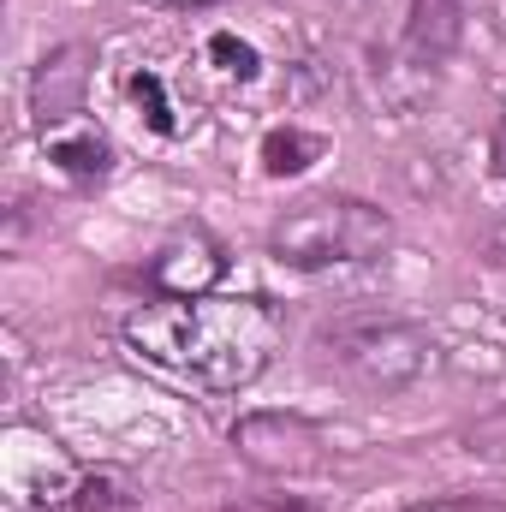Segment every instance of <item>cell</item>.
Returning <instances> with one entry per match:
<instances>
[{
	"mask_svg": "<svg viewBox=\"0 0 506 512\" xmlns=\"http://www.w3.org/2000/svg\"><path fill=\"white\" fill-rule=\"evenodd\" d=\"M126 346L203 393H239L268 376L286 322L268 298H155L126 316Z\"/></svg>",
	"mask_w": 506,
	"mask_h": 512,
	"instance_id": "cell-1",
	"label": "cell"
},
{
	"mask_svg": "<svg viewBox=\"0 0 506 512\" xmlns=\"http://www.w3.org/2000/svg\"><path fill=\"white\" fill-rule=\"evenodd\" d=\"M268 251L292 268L381 262L393 251V215L364 197H304L268 227Z\"/></svg>",
	"mask_w": 506,
	"mask_h": 512,
	"instance_id": "cell-2",
	"label": "cell"
},
{
	"mask_svg": "<svg viewBox=\"0 0 506 512\" xmlns=\"http://www.w3.org/2000/svg\"><path fill=\"white\" fill-rule=\"evenodd\" d=\"M328 358L340 364V376L364 393H405L435 370V340L417 328V322H399V316H352V322H334L322 334Z\"/></svg>",
	"mask_w": 506,
	"mask_h": 512,
	"instance_id": "cell-3",
	"label": "cell"
},
{
	"mask_svg": "<svg viewBox=\"0 0 506 512\" xmlns=\"http://www.w3.org/2000/svg\"><path fill=\"white\" fill-rule=\"evenodd\" d=\"M233 447L262 477H316V471L334 465L328 435L310 417H298V411H251V417H239L233 423Z\"/></svg>",
	"mask_w": 506,
	"mask_h": 512,
	"instance_id": "cell-4",
	"label": "cell"
},
{
	"mask_svg": "<svg viewBox=\"0 0 506 512\" xmlns=\"http://www.w3.org/2000/svg\"><path fill=\"white\" fill-rule=\"evenodd\" d=\"M221 274H227V251L203 227L173 233L161 251L149 256V280H155L161 298H209Z\"/></svg>",
	"mask_w": 506,
	"mask_h": 512,
	"instance_id": "cell-5",
	"label": "cell"
},
{
	"mask_svg": "<svg viewBox=\"0 0 506 512\" xmlns=\"http://www.w3.org/2000/svg\"><path fill=\"white\" fill-rule=\"evenodd\" d=\"M84 90H90V48L84 42H66L54 54H42L36 78H30V114L42 137L60 131L72 114H84Z\"/></svg>",
	"mask_w": 506,
	"mask_h": 512,
	"instance_id": "cell-6",
	"label": "cell"
},
{
	"mask_svg": "<svg viewBox=\"0 0 506 512\" xmlns=\"http://www.w3.org/2000/svg\"><path fill=\"white\" fill-rule=\"evenodd\" d=\"M465 42V0H411V18H405V48L417 66H441L453 48Z\"/></svg>",
	"mask_w": 506,
	"mask_h": 512,
	"instance_id": "cell-7",
	"label": "cell"
},
{
	"mask_svg": "<svg viewBox=\"0 0 506 512\" xmlns=\"http://www.w3.org/2000/svg\"><path fill=\"white\" fill-rule=\"evenodd\" d=\"M48 161H60V173H72V179L96 185V179H108L114 149L102 131H48Z\"/></svg>",
	"mask_w": 506,
	"mask_h": 512,
	"instance_id": "cell-8",
	"label": "cell"
},
{
	"mask_svg": "<svg viewBox=\"0 0 506 512\" xmlns=\"http://www.w3.org/2000/svg\"><path fill=\"white\" fill-rule=\"evenodd\" d=\"M328 155V143L316 137V131H298V126H274L262 137V173H274V179H286V173H304L310 161H322Z\"/></svg>",
	"mask_w": 506,
	"mask_h": 512,
	"instance_id": "cell-9",
	"label": "cell"
},
{
	"mask_svg": "<svg viewBox=\"0 0 506 512\" xmlns=\"http://www.w3.org/2000/svg\"><path fill=\"white\" fill-rule=\"evenodd\" d=\"M465 453H477V459H506V405L483 411V417L465 429Z\"/></svg>",
	"mask_w": 506,
	"mask_h": 512,
	"instance_id": "cell-10",
	"label": "cell"
},
{
	"mask_svg": "<svg viewBox=\"0 0 506 512\" xmlns=\"http://www.w3.org/2000/svg\"><path fill=\"white\" fill-rule=\"evenodd\" d=\"M131 102L149 114V126L161 131V137L173 131V108H167V96H161V78H155V72H137V78H131Z\"/></svg>",
	"mask_w": 506,
	"mask_h": 512,
	"instance_id": "cell-11",
	"label": "cell"
},
{
	"mask_svg": "<svg viewBox=\"0 0 506 512\" xmlns=\"http://www.w3.org/2000/svg\"><path fill=\"white\" fill-rule=\"evenodd\" d=\"M209 54L221 60V72H233V78H256V48L251 42H239V36H209Z\"/></svg>",
	"mask_w": 506,
	"mask_h": 512,
	"instance_id": "cell-12",
	"label": "cell"
},
{
	"mask_svg": "<svg viewBox=\"0 0 506 512\" xmlns=\"http://www.w3.org/2000/svg\"><path fill=\"white\" fill-rule=\"evenodd\" d=\"M411 512H506V501H489V495H453V501H423Z\"/></svg>",
	"mask_w": 506,
	"mask_h": 512,
	"instance_id": "cell-13",
	"label": "cell"
},
{
	"mask_svg": "<svg viewBox=\"0 0 506 512\" xmlns=\"http://www.w3.org/2000/svg\"><path fill=\"white\" fill-rule=\"evenodd\" d=\"M483 251L495 256V262H506V215H501V221H489V233H483Z\"/></svg>",
	"mask_w": 506,
	"mask_h": 512,
	"instance_id": "cell-14",
	"label": "cell"
},
{
	"mask_svg": "<svg viewBox=\"0 0 506 512\" xmlns=\"http://www.w3.org/2000/svg\"><path fill=\"white\" fill-rule=\"evenodd\" d=\"M227 512H304V507H286V501H245V507H227Z\"/></svg>",
	"mask_w": 506,
	"mask_h": 512,
	"instance_id": "cell-15",
	"label": "cell"
},
{
	"mask_svg": "<svg viewBox=\"0 0 506 512\" xmlns=\"http://www.w3.org/2000/svg\"><path fill=\"white\" fill-rule=\"evenodd\" d=\"M149 6H173V12H203V6H215V0H149Z\"/></svg>",
	"mask_w": 506,
	"mask_h": 512,
	"instance_id": "cell-16",
	"label": "cell"
},
{
	"mask_svg": "<svg viewBox=\"0 0 506 512\" xmlns=\"http://www.w3.org/2000/svg\"><path fill=\"white\" fill-rule=\"evenodd\" d=\"M495 167L506 173V120H501V131H495Z\"/></svg>",
	"mask_w": 506,
	"mask_h": 512,
	"instance_id": "cell-17",
	"label": "cell"
}]
</instances>
